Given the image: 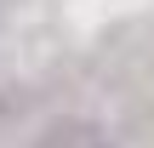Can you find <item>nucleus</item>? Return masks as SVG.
Returning <instances> with one entry per match:
<instances>
[{
	"mask_svg": "<svg viewBox=\"0 0 154 148\" xmlns=\"http://www.w3.org/2000/svg\"><path fill=\"white\" fill-rule=\"evenodd\" d=\"M34 148H114V137L97 125V120H80V114H63V120H51Z\"/></svg>",
	"mask_w": 154,
	"mask_h": 148,
	"instance_id": "nucleus-1",
	"label": "nucleus"
}]
</instances>
